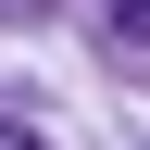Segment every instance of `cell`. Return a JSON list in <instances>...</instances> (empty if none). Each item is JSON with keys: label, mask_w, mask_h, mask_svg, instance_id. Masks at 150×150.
Segmentation results:
<instances>
[{"label": "cell", "mask_w": 150, "mask_h": 150, "mask_svg": "<svg viewBox=\"0 0 150 150\" xmlns=\"http://www.w3.org/2000/svg\"><path fill=\"white\" fill-rule=\"evenodd\" d=\"M112 38H125V50H150V0H112Z\"/></svg>", "instance_id": "1"}, {"label": "cell", "mask_w": 150, "mask_h": 150, "mask_svg": "<svg viewBox=\"0 0 150 150\" xmlns=\"http://www.w3.org/2000/svg\"><path fill=\"white\" fill-rule=\"evenodd\" d=\"M0 150H38V138H25V125H0Z\"/></svg>", "instance_id": "2"}]
</instances>
